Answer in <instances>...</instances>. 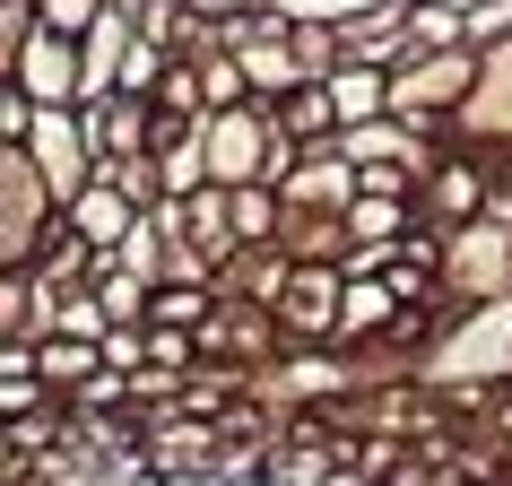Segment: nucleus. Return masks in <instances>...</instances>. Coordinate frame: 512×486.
<instances>
[{
  "label": "nucleus",
  "instance_id": "1",
  "mask_svg": "<svg viewBox=\"0 0 512 486\" xmlns=\"http://www.w3.org/2000/svg\"><path fill=\"white\" fill-rule=\"evenodd\" d=\"M9 87H18L35 113H44V105H87V53L70 44V35H44V27H35L27 44L9 53Z\"/></svg>",
  "mask_w": 512,
  "mask_h": 486
},
{
  "label": "nucleus",
  "instance_id": "2",
  "mask_svg": "<svg viewBox=\"0 0 512 486\" xmlns=\"http://www.w3.org/2000/svg\"><path fill=\"white\" fill-rule=\"evenodd\" d=\"M322 87H330V105H339V122H348V131H365V122L391 105V70H374V61H339Z\"/></svg>",
  "mask_w": 512,
  "mask_h": 486
},
{
  "label": "nucleus",
  "instance_id": "3",
  "mask_svg": "<svg viewBox=\"0 0 512 486\" xmlns=\"http://www.w3.org/2000/svg\"><path fill=\"white\" fill-rule=\"evenodd\" d=\"M70 226H79L87 243H113V235H131V226H139V200H131L122 183H105V174H96V183L70 200Z\"/></svg>",
  "mask_w": 512,
  "mask_h": 486
},
{
  "label": "nucleus",
  "instance_id": "4",
  "mask_svg": "<svg viewBox=\"0 0 512 486\" xmlns=\"http://www.w3.org/2000/svg\"><path fill=\"white\" fill-rule=\"evenodd\" d=\"M339 304H348V296H339V278H313V270H304L296 278V296H287V304H278V313H287V330H296V339H330V330H339Z\"/></svg>",
  "mask_w": 512,
  "mask_h": 486
},
{
  "label": "nucleus",
  "instance_id": "5",
  "mask_svg": "<svg viewBox=\"0 0 512 486\" xmlns=\"http://www.w3.org/2000/svg\"><path fill=\"white\" fill-rule=\"evenodd\" d=\"M148 322L157 330H209V287H157L148 296Z\"/></svg>",
  "mask_w": 512,
  "mask_h": 486
},
{
  "label": "nucleus",
  "instance_id": "6",
  "mask_svg": "<svg viewBox=\"0 0 512 486\" xmlns=\"http://www.w3.org/2000/svg\"><path fill=\"white\" fill-rule=\"evenodd\" d=\"M330 122H339V105H330V87H322V79L287 96V131H296V139H322Z\"/></svg>",
  "mask_w": 512,
  "mask_h": 486
},
{
  "label": "nucleus",
  "instance_id": "7",
  "mask_svg": "<svg viewBox=\"0 0 512 486\" xmlns=\"http://www.w3.org/2000/svg\"><path fill=\"white\" fill-rule=\"evenodd\" d=\"M96 339H44V374L53 382H96Z\"/></svg>",
  "mask_w": 512,
  "mask_h": 486
},
{
  "label": "nucleus",
  "instance_id": "8",
  "mask_svg": "<svg viewBox=\"0 0 512 486\" xmlns=\"http://www.w3.org/2000/svg\"><path fill=\"white\" fill-rule=\"evenodd\" d=\"M348 165H382V157H408L400 122H365V131H348V148H339Z\"/></svg>",
  "mask_w": 512,
  "mask_h": 486
},
{
  "label": "nucleus",
  "instance_id": "9",
  "mask_svg": "<svg viewBox=\"0 0 512 486\" xmlns=\"http://www.w3.org/2000/svg\"><path fill=\"white\" fill-rule=\"evenodd\" d=\"M504 35H512V0H478V9H469V53L504 44Z\"/></svg>",
  "mask_w": 512,
  "mask_h": 486
},
{
  "label": "nucleus",
  "instance_id": "10",
  "mask_svg": "<svg viewBox=\"0 0 512 486\" xmlns=\"http://www.w3.org/2000/svg\"><path fill=\"white\" fill-rule=\"evenodd\" d=\"M148 348H157V365H191V330H157Z\"/></svg>",
  "mask_w": 512,
  "mask_h": 486
}]
</instances>
